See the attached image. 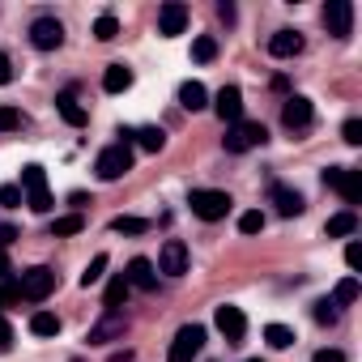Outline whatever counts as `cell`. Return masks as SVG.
<instances>
[{
  "instance_id": "47",
  "label": "cell",
  "mask_w": 362,
  "mask_h": 362,
  "mask_svg": "<svg viewBox=\"0 0 362 362\" xmlns=\"http://www.w3.org/2000/svg\"><path fill=\"white\" fill-rule=\"evenodd\" d=\"M107 362H132V349H115V354H111Z\"/></svg>"
},
{
  "instance_id": "19",
  "label": "cell",
  "mask_w": 362,
  "mask_h": 362,
  "mask_svg": "<svg viewBox=\"0 0 362 362\" xmlns=\"http://www.w3.org/2000/svg\"><path fill=\"white\" fill-rule=\"evenodd\" d=\"M132 86V69H124V64H107V73H103V90L107 94H124Z\"/></svg>"
},
{
  "instance_id": "1",
  "label": "cell",
  "mask_w": 362,
  "mask_h": 362,
  "mask_svg": "<svg viewBox=\"0 0 362 362\" xmlns=\"http://www.w3.org/2000/svg\"><path fill=\"white\" fill-rule=\"evenodd\" d=\"M188 205H192V214H197L201 222H222L235 201H230V192H218V188H192Z\"/></svg>"
},
{
  "instance_id": "30",
  "label": "cell",
  "mask_w": 362,
  "mask_h": 362,
  "mask_svg": "<svg viewBox=\"0 0 362 362\" xmlns=\"http://www.w3.org/2000/svg\"><path fill=\"white\" fill-rule=\"evenodd\" d=\"M214 56H218V39H214V35H201V39L192 43V60H197V64H209Z\"/></svg>"
},
{
  "instance_id": "38",
  "label": "cell",
  "mask_w": 362,
  "mask_h": 362,
  "mask_svg": "<svg viewBox=\"0 0 362 362\" xmlns=\"http://www.w3.org/2000/svg\"><path fill=\"white\" fill-rule=\"evenodd\" d=\"M341 136H345L349 145H362V119H345V128H341Z\"/></svg>"
},
{
  "instance_id": "44",
  "label": "cell",
  "mask_w": 362,
  "mask_h": 362,
  "mask_svg": "<svg viewBox=\"0 0 362 362\" xmlns=\"http://www.w3.org/2000/svg\"><path fill=\"white\" fill-rule=\"evenodd\" d=\"M0 281H13V264H9L5 252H0Z\"/></svg>"
},
{
  "instance_id": "46",
  "label": "cell",
  "mask_w": 362,
  "mask_h": 362,
  "mask_svg": "<svg viewBox=\"0 0 362 362\" xmlns=\"http://www.w3.org/2000/svg\"><path fill=\"white\" fill-rule=\"evenodd\" d=\"M218 18H222V22H235L239 13H235V5H226V0H222V5H218Z\"/></svg>"
},
{
  "instance_id": "9",
  "label": "cell",
  "mask_w": 362,
  "mask_h": 362,
  "mask_svg": "<svg viewBox=\"0 0 362 362\" xmlns=\"http://www.w3.org/2000/svg\"><path fill=\"white\" fill-rule=\"evenodd\" d=\"M324 22H328V35H332V39H349V26H354V5H349V0H328Z\"/></svg>"
},
{
  "instance_id": "14",
  "label": "cell",
  "mask_w": 362,
  "mask_h": 362,
  "mask_svg": "<svg viewBox=\"0 0 362 362\" xmlns=\"http://www.w3.org/2000/svg\"><path fill=\"white\" fill-rule=\"evenodd\" d=\"M124 281H128L132 290H153V286H158L153 260H145V256H132V260H128V273H124Z\"/></svg>"
},
{
  "instance_id": "6",
  "label": "cell",
  "mask_w": 362,
  "mask_h": 362,
  "mask_svg": "<svg viewBox=\"0 0 362 362\" xmlns=\"http://www.w3.org/2000/svg\"><path fill=\"white\" fill-rule=\"evenodd\" d=\"M124 332H128L124 311H107V307H103V320H98V324H90L86 341H90V345H107V341H119Z\"/></svg>"
},
{
  "instance_id": "5",
  "label": "cell",
  "mask_w": 362,
  "mask_h": 362,
  "mask_svg": "<svg viewBox=\"0 0 362 362\" xmlns=\"http://www.w3.org/2000/svg\"><path fill=\"white\" fill-rule=\"evenodd\" d=\"M18 290H22V298H26V303H43V298L56 290V273H52V269H43V264H35V269H26V273H22Z\"/></svg>"
},
{
  "instance_id": "24",
  "label": "cell",
  "mask_w": 362,
  "mask_h": 362,
  "mask_svg": "<svg viewBox=\"0 0 362 362\" xmlns=\"http://www.w3.org/2000/svg\"><path fill=\"white\" fill-rule=\"evenodd\" d=\"M81 226H86V218H81V214H64V218H56V222H52V239L81 235Z\"/></svg>"
},
{
  "instance_id": "12",
  "label": "cell",
  "mask_w": 362,
  "mask_h": 362,
  "mask_svg": "<svg viewBox=\"0 0 362 362\" xmlns=\"http://www.w3.org/2000/svg\"><path fill=\"white\" fill-rule=\"evenodd\" d=\"M214 324L222 328V337H226L230 345H235V341H243V332H247V315H243L239 307H230V303L214 311Z\"/></svg>"
},
{
  "instance_id": "26",
  "label": "cell",
  "mask_w": 362,
  "mask_h": 362,
  "mask_svg": "<svg viewBox=\"0 0 362 362\" xmlns=\"http://www.w3.org/2000/svg\"><path fill=\"white\" fill-rule=\"evenodd\" d=\"M128 290H132V286L124 281V273H119V277H111V281H107V298H103V303H107V311H119V303L128 298Z\"/></svg>"
},
{
  "instance_id": "32",
  "label": "cell",
  "mask_w": 362,
  "mask_h": 362,
  "mask_svg": "<svg viewBox=\"0 0 362 362\" xmlns=\"http://www.w3.org/2000/svg\"><path fill=\"white\" fill-rule=\"evenodd\" d=\"M354 298H358V277H341L337 290H332V303L345 307V303H354Z\"/></svg>"
},
{
  "instance_id": "36",
  "label": "cell",
  "mask_w": 362,
  "mask_h": 362,
  "mask_svg": "<svg viewBox=\"0 0 362 362\" xmlns=\"http://www.w3.org/2000/svg\"><path fill=\"white\" fill-rule=\"evenodd\" d=\"M22 124V111L18 107H0V132H13Z\"/></svg>"
},
{
  "instance_id": "18",
  "label": "cell",
  "mask_w": 362,
  "mask_h": 362,
  "mask_svg": "<svg viewBox=\"0 0 362 362\" xmlns=\"http://www.w3.org/2000/svg\"><path fill=\"white\" fill-rule=\"evenodd\" d=\"M179 107H184V111L209 107V90H205L201 81H184V86H179Z\"/></svg>"
},
{
  "instance_id": "34",
  "label": "cell",
  "mask_w": 362,
  "mask_h": 362,
  "mask_svg": "<svg viewBox=\"0 0 362 362\" xmlns=\"http://www.w3.org/2000/svg\"><path fill=\"white\" fill-rule=\"evenodd\" d=\"M337 315H341V311H337L332 298H320V303H315V320H320V324H337Z\"/></svg>"
},
{
  "instance_id": "2",
  "label": "cell",
  "mask_w": 362,
  "mask_h": 362,
  "mask_svg": "<svg viewBox=\"0 0 362 362\" xmlns=\"http://www.w3.org/2000/svg\"><path fill=\"white\" fill-rule=\"evenodd\" d=\"M94 170H98V179H103V184H115V179H124V175L132 170V149H128L124 141H115V145H107V149L98 153V162H94Z\"/></svg>"
},
{
  "instance_id": "39",
  "label": "cell",
  "mask_w": 362,
  "mask_h": 362,
  "mask_svg": "<svg viewBox=\"0 0 362 362\" xmlns=\"http://www.w3.org/2000/svg\"><path fill=\"white\" fill-rule=\"evenodd\" d=\"M5 349H13V328L5 324V315H0V354Z\"/></svg>"
},
{
  "instance_id": "48",
  "label": "cell",
  "mask_w": 362,
  "mask_h": 362,
  "mask_svg": "<svg viewBox=\"0 0 362 362\" xmlns=\"http://www.w3.org/2000/svg\"><path fill=\"white\" fill-rule=\"evenodd\" d=\"M243 362H264V358H243Z\"/></svg>"
},
{
  "instance_id": "40",
  "label": "cell",
  "mask_w": 362,
  "mask_h": 362,
  "mask_svg": "<svg viewBox=\"0 0 362 362\" xmlns=\"http://www.w3.org/2000/svg\"><path fill=\"white\" fill-rule=\"evenodd\" d=\"M345 264H349V269L362 264V243H349V247H345Z\"/></svg>"
},
{
  "instance_id": "7",
  "label": "cell",
  "mask_w": 362,
  "mask_h": 362,
  "mask_svg": "<svg viewBox=\"0 0 362 362\" xmlns=\"http://www.w3.org/2000/svg\"><path fill=\"white\" fill-rule=\"evenodd\" d=\"M158 273H166V277H184V273H188V247H184V239H166V243H162V252H158Z\"/></svg>"
},
{
  "instance_id": "23",
  "label": "cell",
  "mask_w": 362,
  "mask_h": 362,
  "mask_svg": "<svg viewBox=\"0 0 362 362\" xmlns=\"http://www.w3.org/2000/svg\"><path fill=\"white\" fill-rule=\"evenodd\" d=\"M337 192H341L345 205H358V201H362V175H358V170H345L341 184H337Z\"/></svg>"
},
{
  "instance_id": "17",
  "label": "cell",
  "mask_w": 362,
  "mask_h": 362,
  "mask_svg": "<svg viewBox=\"0 0 362 362\" xmlns=\"http://www.w3.org/2000/svg\"><path fill=\"white\" fill-rule=\"evenodd\" d=\"M273 205H277V214L281 218H298L307 205H303V197L294 192V188H281V184H273Z\"/></svg>"
},
{
  "instance_id": "41",
  "label": "cell",
  "mask_w": 362,
  "mask_h": 362,
  "mask_svg": "<svg viewBox=\"0 0 362 362\" xmlns=\"http://www.w3.org/2000/svg\"><path fill=\"white\" fill-rule=\"evenodd\" d=\"M311 362H345V354H341V349H315Z\"/></svg>"
},
{
  "instance_id": "35",
  "label": "cell",
  "mask_w": 362,
  "mask_h": 362,
  "mask_svg": "<svg viewBox=\"0 0 362 362\" xmlns=\"http://www.w3.org/2000/svg\"><path fill=\"white\" fill-rule=\"evenodd\" d=\"M18 205H22V188L5 184V188H0V209H18Z\"/></svg>"
},
{
  "instance_id": "8",
  "label": "cell",
  "mask_w": 362,
  "mask_h": 362,
  "mask_svg": "<svg viewBox=\"0 0 362 362\" xmlns=\"http://www.w3.org/2000/svg\"><path fill=\"white\" fill-rule=\"evenodd\" d=\"M184 26H188V5L166 0V5L158 9V35L162 39H175V35H184Z\"/></svg>"
},
{
  "instance_id": "22",
  "label": "cell",
  "mask_w": 362,
  "mask_h": 362,
  "mask_svg": "<svg viewBox=\"0 0 362 362\" xmlns=\"http://www.w3.org/2000/svg\"><path fill=\"white\" fill-rule=\"evenodd\" d=\"M22 192H26V197L47 192V170H43V166H35V162H30V166L22 170Z\"/></svg>"
},
{
  "instance_id": "45",
  "label": "cell",
  "mask_w": 362,
  "mask_h": 362,
  "mask_svg": "<svg viewBox=\"0 0 362 362\" xmlns=\"http://www.w3.org/2000/svg\"><path fill=\"white\" fill-rule=\"evenodd\" d=\"M18 239V226H0V247H9Z\"/></svg>"
},
{
  "instance_id": "28",
  "label": "cell",
  "mask_w": 362,
  "mask_h": 362,
  "mask_svg": "<svg viewBox=\"0 0 362 362\" xmlns=\"http://www.w3.org/2000/svg\"><path fill=\"white\" fill-rule=\"evenodd\" d=\"M103 273H107V252H98L90 264H86V273H81V290H90V286H98L103 281Z\"/></svg>"
},
{
  "instance_id": "27",
  "label": "cell",
  "mask_w": 362,
  "mask_h": 362,
  "mask_svg": "<svg viewBox=\"0 0 362 362\" xmlns=\"http://www.w3.org/2000/svg\"><path fill=\"white\" fill-rule=\"evenodd\" d=\"M111 230H115V235H145L149 222H145V218H128V214H119V218H111Z\"/></svg>"
},
{
  "instance_id": "31",
  "label": "cell",
  "mask_w": 362,
  "mask_h": 362,
  "mask_svg": "<svg viewBox=\"0 0 362 362\" xmlns=\"http://www.w3.org/2000/svg\"><path fill=\"white\" fill-rule=\"evenodd\" d=\"M264 341H269L273 349H290V345H294V332H290L286 324H269V328H264Z\"/></svg>"
},
{
  "instance_id": "29",
  "label": "cell",
  "mask_w": 362,
  "mask_h": 362,
  "mask_svg": "<svg viewBox=\"0 0 362 362\" xmlns=\"http://www.w3.org/2000/svg\"><path fill=\"white\" fill-rule=\"evenodd\" d=\"M94 39H98V43H111V39H119V22H115V13H103V18L94 22Z\"/></svg>"
},
{
  "instance_id": "20",
  "label": "cell",
  "mask_w": 362,
  "mask_h": 362,
  "mask_svg": "<svg viewBox=\"0 0 362 362\" xmlns=\"http://www.w3.org/2000/svg\"><path fill=\"white\" fill-rule=\"evenodd\" d=\"M128 141H136V145H141L145 153H158V149L166 145V132H162V128H153V124H145V128H136V132H132Z\"/></svg>"
},
{
  "instance_id": "16",
  "label": "cell",
  "mask_w": 362,
  "mask_h": 362,
  "mask_svg": "<svg viewBox=\"0 0 362 362\" xmlns=\"http://www.w3.org/2000/svg\"><path fill=\"white\" fill-rule=\"evenodd\" d=\"M56 107H60V119H64L69 128H86V124H90V111H86V107H81V103H77L69 90L56 98Z\"/></svg>"
},
{
  "instance_id": "11",
  "label": "cell",
  "mask_w": 362,
  "mask_h": 362,
  "mask_svg": "<svg viewBox=\"0 0 362 362\" xmlns=\"http://www.w3.org/2000/svg\"><path fill=\"white\" fill-rule=\"evenodd\" d=\"M214 111H218L222 124H239L243 119V94H239V86H222L218 98H214Z\"/></svg>"
},
{
  "instance_id": "33",
  "label": "cell",
  "mask_w": 362,
  "mask_h": 362,
  "mask_svg": "<svg viewBox=\"0 0 362 362\" xmlns=\"http://www.w3.org/2000/svg\"><path fill=\"white\" fill-rule=\"evenodd\" d=\"M239 230H243V235H260V230H264V214H260V209H247V214L239 218Z\"/></svg>"
},
{
  "instance_id": "4",
  "label": "cell",
  "mask_w": 362,
  "mask_h": 362,
  "mask_svg": "<svg viewBox=\"0 0 362 362\" xmlns=\"http://www.w3.org/2000/svg\"><path fill=\"white\" fill-rule=\"evenodd\" d=\"M201 345H205V328L201 324H184V328L175 332V341H170L166 362H192L201 354Z\"/></svg>"
},
{
  "instance_id": "43",
  "label": "cell",
  "mask_w": 362,
  "mask_h": 362,
  "mask_svg": "<svg viewBox=\"0 0 362 362\" xmlns=\"http://www.w3.org/2000/svg\"><path fill=\"white\" fill-rule=\"evenodd\" d=\"M341 175H345V166H328V170H324V184L337 188V184H341Z\"/></svg>"
},
{
  "instance_id": "25",
  "label": "cell",
  "mask_w": 362,
  "mask_h": 362,
  "mask_svg": "<svg viewBox=\"0 0 362 362\" xmlns=\"http://www.w3.org/2000/svg\"><path fill=\"white\" fill-rule=\"evenodd\" d=\"M30 332H35V337H56V332H60V315L35 311V315H30Z\"/></svg>"
},
{
  "instance_id": "42",
  "label": "cell",
  "mask_w": 362,
  "mask_h": 362,
  "mask_svg": "<svg viewBox=\"0 0 362 362\" xmlns=\"http://www.w3.org/2000/svg\"><path fill=\"white\" fill-rule=\"evenodd\" d=\"M13 81V64H9V56L0 52V86H9Z\"/></svg>"
},
{
  "instance_id": "37",
  "label": "cell",
  "mask_w": 362,
  "mask_h": 362,
  "mask_svg": "<svg viewBox=\"0 0 362 362\" xmlns=\"http://www.w3.org/2000/svg\"><path fill=\"white\" fill-rule=\"evenodd\" d=\"M22 298V290H18V281H0V311H5L9 303H18Z\"/></svg>"
},
{
  "instance_id": "21",
  "label": "cell",
  "mask_w": 362,
  "mask_h": 362,
  "mask_svg": "<svg viewBox=\"0 0 362 362\" xmlns=\"http://www.w3.org/2000/svg\"><path fill=\"white\" fill-rule=\"evenodd\" d=\"M358 230V218H354V209H345V214H332L328 218V226H324V235L328 239H345V235H354Z\"/></svg>"
},
{
  "instance_id": "13",
  "label": "cell",
  "mask_w": 362,
  "mask_h": 362,
  "mask_svg": "<svg viewBox=\"0 0 362 362\" xmlns=\"http://www.w3.org/2000/svg\"><path fill=\"white\" fill-rule=\"evenodd\" d=\"M315 119V107H311V98H303V94H290L286 98V107H281V124L286 128H307Z\"/></svg>"
},
{
  "instance_id": "15",
  "label": "cell",
  "mask_w": 362,
  "mask_h": 362,
  "mask_svg": "<svg viewBox=\"0 0 362 362\" xmlns=\"http://www.w3.org/2000/svg\"><path fill=\"white\" fill-rule=\"evenodd\" d=\"M303 52V35L298 30H277L273 39H269V56H277V60H290V56H298Z\"/></svg>"
},
{
  "instance_id": "3",
  "label": "cell",
  "mask_w": 362,
  "mask_h": 362,
  "mask_svg": "<svg viewBox=\"0 0 362 362\" xmlns=\"http://www.w3.org/2000/svg\"><path fill=\"white\" fill-rule=\"evenodd\" d=\"M264 124L260 119H239V124H230L226 128V153H247V149H256V145H264Z\"/></svg>"
},
{
  "instance_id": "10",
  "label": "cell",
  "mask_w": 362,
  "mask_h": 362,
  "mask_svg": "<svg viewBox=\"0 0 362 362\" xmlns=\"http://www.w3.org/2000/svg\"><path fill=\"white\" fill-rule=\"evenodd\" d=\"M30 43H35L39 52H56V47L64 43V26H60L56 18H39V22L30 26Z\"/></svg>"
}]
</instances>
